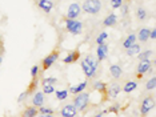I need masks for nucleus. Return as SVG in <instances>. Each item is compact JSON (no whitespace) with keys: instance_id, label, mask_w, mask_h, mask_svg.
Segmentation results:
<instances>
[{"instance_id":"nucleus-12","label":"nucleus","mask_w":156,"mask_h":117,"mask_svg":"<svg viewBox=\"0 0 156 117\" xmlns=\"http://www.w3.org/2000/svg\"><path fill=\"white\" fill-rule=\"evenodd\" d=\"M79 59H80V52L76 49V51L71 52L66 59H63V63L64 64H72V63H76Z\"/></svg>"},{"instance_id":"nucleus-15","label":"nucleus","mask_w":156,"mask_h":117,"mask_svg":"<svg viewBox=\"0 0 156 117\" xmlns=\"http://www.w3.org/2000/svg\"><path fill=\"white\" fill-rule=\"evenodd\" d=\"M39 113V109L36 106H27L22 112V117H36Z\"/></svg>"},{"instance_id":"nucleus-35","label":"nucleus","mask_w":156,"mask_h":117,"mask_svg":"<svg viewBox=\"0 0 156 117\" xmlns=\"http://www.w3.org/2000/svg\"><path fill=\"white\" fill-rule=\"evenodd\" d=\"M27 96H28V93H27V92H23V93L20 95L19 97H17V101H19V102H23V100H24V98L27 97Z\"/></svg>"},{"instance_id":"nucleus-14","label":"nucleus","mask_w":156,"mask_h":117,"mask_svg":"<svg viewBox=\"0 0 156 117\" xmlns=\"http://www.w3.org/2000/svg\"><path fill=\"white\" fill-rule=\"evenodd\" d=\"M32 102H34V106H36V108H39V106H43L44 104V93L43 92H36V93L34 95V98H32Z\"/></svg>"},{"instance_id":"nucleus-25","label":"nucleus","mask_w":156,"mask_h":117,"mask_svg":"<svg viewBox=\"0 0 156 117\" xmlns=\"http://www.w3.org/2000/svg\"><path fill=\"white\" fill-rule=\"evenodd\" d=\"M156 87V79L155 77H151L150 80H148V83L145 84V89L147 91H154Z\"/></svg>"},{"instance_id":"nucleus-4","label":"nucleus","mask_w":156,"mask_h":117,"mask_svg":"<svg viewBox=\"0 0 156 117\" xmlns=\"http://www.w3.org/2000/svg\"><path fill=\"white\" fill-rule=\"evenodd\" d=\"M66 28L69 33L72 35H79L81 29H83V23L81 21H76V20H71L66 17Z\"/></svg>"},{"instance_id":"nucleus-19","label":"nucleus","mask_w":156,"mask_h":117,"mask_svg":"<svg viewBox=\"0 0 156 117\" xmlns=\"http://www.w3.org/2000/svg\"><path fill=\"white\" fill-rule=\"evenodd\" d=\"M109 72H111V76L112 77H115V79H119L120 76H122V73H123V69L120 68V65H111L109 67Z\"/></svg>"},{"instance_id":"nucleus-26","label":"nucleus","mask_w":156,"mask_h":117,"mask_svg":"<svg viewBox=\"0 0 156 117\" xmlns=\"http://www.w3.org/2000/svg\"><path fill=\"white\" fill-rule=\"evenodd\" d=\"M36 87H37V80H36V77H35V79L32 80V83L30 84V87L27 88V91H26V92H27L28 95H31V93H32V92H34L35 89H36Z\"/></svg>"},{"instance_id":"nucleus-20","label":"nucleus","mask_w":156,"mask_h":117,"mask_svg":"<svg viewBox=\"0 0 156 117\" xmlns=\"http://www.w3.org/2000/svg\"><path fill=\"white\" fill-rule=\"evenodd\" d=\"M136 88H137V83H136V81L129 80V81H127V83H126V85H124L123 92H126V93H131V92L135 91Z\"/></svg>"},{"instance_id":"nucleus-28","label":"nucleus","mask_w":156,"mask_h":117,"mask_svg":"<svg viewBox=\"0 0 156 117\" xmlns=\"http://www.w3.org/2000/svg\"><path fill=\"white\" fill-rule=\"evenodd\" d=\"M136 16H137V19L139 20H145V17H147V11H145L144 8H139L137 9Z\"/></svg>"},{"instance_id":"nucleus-10","label":"nucleus","mask_w":156,"mask_h":117,"mask_svg":"<svg viewBox=\"0 0 156 117\" xmlns=\"http://www.w3.org/2000/svg\"><path fill=\"white\" fill-rule=\"evenodd\" d=\"M37 5H39V8L43 9L45 13H49L52 11V8H54V2H52V0H40Z\"/></svg>"},{"instance_id":"nucleus-24","label":"nucleus","mask_w":156,"mask_h":117,"mask_svg":"<svg viewBox=\"0 0 156 117\" xmlns=\"http://www.w3.org/2000/svg\"><path fill=\"white\" fill-rule=\"evenodd\" d=\"M151 56H154V51H151V49H148V51L140 52L139 55H137V57H139V60H150Z\"/></svg>"},{"instance_id":"nucleus-7","label":"nucleus","mask_w":156,"mask_h":117,"mask_svg":"<svg viewBox=\"0 0 156 117\" xmlns=\"http://www.w3.org/2000/svg\"><path fill=\"white\" fill-rule=\"evenodd\" d=\"M80 12H81L80 4H77V3H71L68 7V11H67V19L75 20L76 17L80 15Z\"/></svg>"},{"instance_id":"nucleus-40","label":"nucleus","mask_w":156,"mask_h":117,"mask_svg":"<svg viewBox=\"0 0 156 117\" xmlns=\"http://www.w3.org/2000/svg\"><path fill=\"white\" fill-rule=\"evenodd\" d=\"M40 117H54L52 115H40Z\"/></svg>"},{"instance_id":"nucleus-30","label":"nucleus","mask_w":156,"mask_h":117,"mask_svg":"<svg viewBox=\"0 0 156 117\" xmlns=\"http://www.w3.org/2000/svg\"><path fill=\"white\" fill-rule=\"evenodd\" d=\"M56 83H58V79H55V77H47V79H44L41 81L43 85H54Z\"/></svg>"},{"instance_id":"nucleus-8","label":"nucleus","mask_w":156,"mask_h":117,"mask_svg":"<svg viewBox=\"0 0 156 117\" xmlns=\"http://www.w3.org/2000/svg\"><path fill=\"white\" fill-rule=\"evenodd\" d=\"M151 60H140L139 65H137V77L141 79V76H143L144 73L150 72L151 69Z\"/></svg>"},{"instance_id":"nucleus-17","label":"nucleus","mask_w":156,"mask_h":117,"mask_svg":"<svg viewBox=\"0 0 156 117\" xmlns=\"http://www.w3.org/2000/svg\"><path fill=\"white\" fill-rule=\"evenodd\" d=\"M136 39H139V41L141 43H147V40L150 39V29L148 28H141L139 31V33H137Z\"/></svg>"},{"instance_id":"nucleus-32","label":"nucleus","mask_w":156,"mask_h":117,"mask_svg":"<svg viewBox=\"0 0 156 117\" xmlns=\"http://www.w3.org/2000/svg\"><path fill=\"white\" fill-rule=\"evenodd\" d=\"M39 112H40V115H52L54 111L49 108H44V106H39Z\"/></svg>"},{"instance_id":"nucleus-2","label":"nucleus","mask_w":156,"mask_h":117,"mask_svg":"<svg viewBox=\"0 0 156 117\" xmlns=\"http://www.w3.org/2000/svg\"><path fill=\"white\" fill-rule=\"evenodd\" d=\"M88 104H90V95L87 92H81V93H77L73 98V105L77 109V112H83L88 108Z\"/></svg>"},{"instance_id":"nucleus-11","label":"nucleus","mask_w":156,"mask_h":117,"mask_svg":"<svg viewBox=\"0 0 156 117\" xmlns=\"http://www.w3.org/2000/svg\"><path fill=\"white\" fill-rule=\"evenodd\" d=\"M87 85H88V81H87V80H84L83 83H80V84H77V85H72V87H69L68 92H71V93H73V95L81 93V92H83V91L87 88Z\"/></svg>"},{"instance_id":"nucleus-5","label":"nucleus","mask_w":156,"mask_h":117,"mask_svg":"<svg viewBox=\"0 0 156 117\" xmlns=\"http://www.w3.org/2000/svg\"><path fill=\"white\" fill-rule=\"evenodd\" d=\"M59 55H60V52L58 49H55V51H52L48 56H45L43 59V63H41V71H47V69L51 68L52 64L59 59Z\"/></svg>"},{"instance_id":"nucleus-42","label":"nucleus","mask_w":156,"mask_h":117,"mask_svg":"<svg viewBox=\"0 0 156 117\" xmlns=\"http://www.w3.org/2000/svg\"><path fill=\"white\" fill-rule=\"evenodd\" d=\"M2 61H3V59H2V56H0V65H2Z\"/></svg>"},{"instance_id":"nucleus-36","label":"nucleus","mask_w":156,"mask_h":117,"mask_svg":"<svg viewBox=\"0 0 156 117\" xmlns=\"http://www.w3.org/2000/svg\"><path fill=\"white\" fill-rule=\"evenodd\" d=\"M127 12H128V4H124L123 8H122V13H123V15H127Z\"/></svg>"},{"instance_id":"nucleus-13","label":"nucleus","mask_w":156,"mask_h":117,"mask_svg":"<svg viewBox=\"0 0 156 117\" xmlns=\"http://www.w3.org/2000/svg\"><path fill=\"white\" fill-rule=\"evenodd\" d=\"M96 53H98V60L99 61H101V60H104L107 57L108 55V47L105 44H100L96 49Z\"/></svg>"},{"instance_id":"nucleus-41","label":"nucleus","mask_w":156,"mask_h":117,"mask_svg":"<svg viewBox=\"0 0 156 117\" xmlns=\"http://www.w3.org/2000/svg\"><path fill=\"white\" fill-rule=\"evenodd\" d=\"M2 53H3V45L0 44V55H2Z\"/></svg>"},{"instance_id":"nucleus-22","label":"nucleus","mask_w":156,"mask_h":117,"mask_svg":"<svg viewBox=\"0 0 156 117\" xmlns=\"http://www.w3.org/2000/svg\"><path fill=\"white\" fill-rule=\"evenodd\" d=\"M135 43H136V35L131 33L129 36H128V37L126 39V40L123 41V47L127 49V48H129V47H131V45H132V44H135Z\"/></svg>"},{"instance_id":"nucleus-37","label":"nucleus","mask_w":156,"mask_h":117,"mask_svg":"<svg viewBox=\"0 0 156 117\" xmlns=\"http://www.w3.org/2000/svg\"><path fill=\"white\" fill-rule=\"evenodd\" d=\"M105 113H108V111H107V109H104V111L99 112V113H98V115H95L94 117H103V116H104V115H105Z\"/></svg>"},{"instance_id":"nucleus-21","label":"nucleus","mask_w":156,"mask_h":117,"mask_svg":"<svg viewBox=\"0 0 156 117\" xmlns=\"http://www.w3.org/2000/svg\"><path fill=\"white\" fill-rule=\"evenodd\" d=\"M116 21H118V19H116V15H113V13H109V15L104 19L103 24H104L105 27H112V26H115V24H116Z\"/></svg>"},{"instance_id":"nucleus-18","label":"nucleus","mask_w":156,"mask_h":117,"mask_svg":"<svg viewBox=\"0 0 156 117\" xmlns=\"http://www.w3.org/2000/svg\"><path fill=\"white\" fill-rule=\"evenodd\" d=\"M140 52H141V47L139 44H136V43L131 45L129 48H127V55L128 56H137Z\"/></svg>"},{"instance_id":"nucleus-23","label":"nucleus","mask_w":156,"mask_h":117,"mask_svg":"<svg viewBox=\"0 0 156 117\" xmlns=\"http://www.w3.org/2000/svg\"><path fill=\"white\" fill-rule=\"evenodd\" d=\"M94 88H95L96 91L100 92V93H103V95L107 93V84H105V83H101V81H96V83L94 84Z\"/></svg>"},{"instance_id":"nucleus-43","label":"nucleus","mask_w":156,"mask_h":117,"mask_svg":"<svg viewBox=\"0 0 156 117\" xmlns=\"http://www.w3.org/2000/svg\"><path fill=\"white\" fill-rule=\"evenodd\" d=\"M0 44H2V37H0Z\"/></svg>"},{"instance_id":"nucleus-27","label":"nucleus","mask_w":156,"mask_h":117,"mask_svg":"<svg viewBox=\"0 0 156 117\" xmlns=\"http://www.w3.org/2000/svg\"><path fill=\"white\" fill-rule=\"evenodd\" d=\"M68 96V91H56V97L58 100H66Z\"/></svg>"},{"instance_id":"nucleus-33","label":"nucleus","mask_w":156,"mask_h":117,"mask_svg":"<svg viewBox=\"0 0 156 117\" xmlns=\"http://www.w3.org/2000/svg\"><path fill=\"white\" fill-rule=\"evenodd\" d=\"M123 4V0H111V7L113 9L115 8H120Z\"/></svg>"},{"instance_id":"nucleus-31","label":"nucleus","mask_w":156,"mask_h":117,"mask_svg":"<svg viewBox=\"0 0 156 117\" xmlns=\"http://www.w3.org/2000/svg\"><path fill=\"white\" fill-rule=\"evenodd\" d=\"M55 92L54 85H43V93L44 95H51Z\"/></svg>"},{"instance_id":"nucleus-38","label":"nucleus","mask_w":156,"mask_h":117,"mask_svg":"<svg viewBox=\"0 0 156 117\" xmlns=\"http://www.w3.org/2000/svg\"><path fill=\"white\" fill-rule=\"evenodd\" d=\"M150 39H156V31L155 29L150 31Z\"/></svg>"},{"instance_id":"nucleus-16","label":"nucleus","mask_w":156,"mask_h":117,"mask_svg":"<svg viewBox=\"0 0 156 117\" xmlns=\"http://www.w3.org/2000/svg\"><path fill=\"white\" fill-rule=\"evenodd\" d=\"M120 91H122V88H120L119 84H112L111 87H109V89L107 88V93L109 95V97H112V98L118 97V95H119Z\"/></svg>"},{"instance_id":"nucleus-34","label":"nucleus","mask_w":156,"mask_h":117,"mask_svg":"<svg viewBox=\"0 0 156 117\" xmlns=\"http://www.w3.org/2000/svg\"><path fill=\"white\" fill-rule=\"evenodd\" d=\"M39 67L37 65H34L32 68H31V76H32V79H35V77L37 76V73H39Z\"/></svg>"},{"instance_id":"nucleus-9","label":"nucleus","mask_w":156,"mask_h":117,"mask_svg":"<svg viewBox=\"0 0 156 117\" xmlns=\"http://www.w3.org/2000/svg\"><path fill=\"white\" fill-rule=\"evenodd\" d=\"M62 117H75L77 115V109L73 104H68L62 108Z\"/></svg>"},{"instance_id":"nucleus-39","label":"nucleus","mask_w":156,"mask_h":117,"mask_svg":"<svg viewBox=\"0 0 156 117\" xmlns=\"http://www.w3.org/2000/svg\"><path fill=\"white\" fill-rule=\"evenodd\" d=\"M108 112H118V106H111L109 109H107Z\"/></svg>"},{"instance_id":"nucleus-29","label":"nucleus","mask_w":156,"mask_h":117,"mask_svg":"<svg viewBox=\"0 0 156 117\" xmlns=\"http://www.w3.org/2000/svg\"><path fill=\"white\" fill-rule=\"evenodd\" d=\"M108 37V35H107V32H101L100 35L98 36V39H96V43L99 45L100 44H104V41H105V39Z\"/></svg>"},{"instance_id":"nucleus-6","label":"nucleus","mask_w":156,"mask_h":117,"mask_svg":"<svg viewBox=\"0 0 156 117\" xmlns=\"http://www.w3.org/2000/svg\"><path fill=\"white\" fill-rule=\"evenodd\" d=\"M155 106V98L154 96H148V97H145L143 102H141V108H140V115L145 117L148 115V112L151 111L152 108Z\"/></svg>"},{"instance_id":"nucleus-1","label":"nucleus","mask_w":156,"mask_h":117,"mask_svg":"<svg viewBox=\"0 0 156 117\" xmlns=\"http://www.w3.org/2000/svg\"><path fill=\"white\" fill-rule=\"evenodd\" d=\"M96 67H98V64H96V61H95L94 59H92V56H87V57L81 61L83 72H84V74H86L88 79H91V77L95 76V73H96Z\"/></svg>"},{"instance_id":"nucleus-3","label":"nucleus","mask_w":156,"mask_h":117,"mask_svg":"<svg viewBox=\"0 0 156 117\" xmlns=\"http://www.w3.org/2000/svg\"><path fill=\"white\" fill-rule=\"evenodd\" d=\"M101 9V2L100 0H86L83 3V11L90 15H96Z\"/></svg>"}]
</instances>
